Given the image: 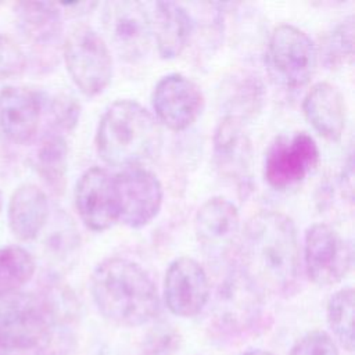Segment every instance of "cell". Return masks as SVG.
<instances>
[{"instance_id":"obj_1","label":"cell","mask_w":355,"mask_h":355,"mask_svg":"<svg viewBox=\"0 0 355 355\" xmlns=\"http://www.w3.org/2000/svg\"><path fill=\"white\" fill-rule=\"evenodd\" d=\"M237 268L262 294L291 295L300 282V245L291 218L276 211L251 216L240 233Z\"/></svg>"},{"instance_id":"obj_2","label":"cell","mask_w":355,"mask_h":355,"mask_svg":"<svg viewBox=\"0 0 355 355\" xmlns=\"http://www.w3.org/2000/svg\"><path fill=\"white\" fill-rule=\"evenodd\" d=\"M92 297L98 312L118 326L137 327L154 320L159 295L150 275L135 261L107 258L93 270Z\"/></svg>"},{"instance_id":"obj_3","label":"cell","mask_w":355,"mask_h":355,"mask_svg":"<svg viewBox=\"0 0 355 355\" xmlns=\"http://www.w3.org/2000/svg\"><path fill=\"white\" fill-rule=\"evenodd\" d=\"M158 121L135 100H116L103 114L96 148L110 165L130 168L153 159L161 150Z\"/></svg>"},{"instance_id":"obj_4","label":"cell","mask_w":355,"mask_h":355,"mask_svg":"<svg viewBox=\"0 0 355 355\" xmlns=\"http://www.w3.org/2000/svg\"><path fill=\"white\" fill-rule=\"evenodd\" d=\"M55 327L65 326L55 322L43 294L15 291L0 295V349L39 348Z\"/></svg>"},{"instance_id":"obj_5","label":"cell","mask_w":355,"mask_h":355,"mask_svg":"<svg viewBox=\"0 0 355 355\" xmlns=\"http://www.w3.org/2000/svg\"><path fill=\"white\" fill-rule=\"evenodd\" d=\"M68 73L86 96H97L112 78V57L105 39L89 25L75 26L64 42Z\"/></svg>"},{"instance_id":"obj_6","label":"cell","mask_w":355,"mask_h":355,"mask_svg":"<svg viewBox=\"0 0 355 355\" xmlns=\"http://www.w3.org/2000/svg\"><path fill=\"white\" fill-rule=\"evenodd\" d=\"M263 295L236 266L219 286L212 309V327L226 338H239L252 331L262 313Z\"/></svg>"},{"instance_id":"obj_7","label":"cell","mask_w":355,"mask_h":355,"mask_svg":"<svg viewBox=\"0 0 355 355\" xmlns=\"http://www.w3.org/2000/svg\"><path fill=\"white\" fill-rule=\"evenodd\" d=\"M318 58L313 40L300 28L283 24L270 33L266 61L282 85L293 89L306 85L315 73Z\"/></svg>"},{"instance_id":"obj_8","label":"cell","mask_w":355,"mask_h":355,"mask_svg":"<svg viewBox=\"0 0 355 355\" xmlns=\"http://www.w3.org/2000/svg\"><path fill=\"white\" fill-rule=\"evenodd\" d=\"M118 208V220L139 229L150 223L159 212L164 190L159 179L141 166L123 168L112 175Z\"/></svg>"},{"instance_id":"obj_9","label":"cell","mask_w":355,"mask_h":355,"mask_svg":"<svg viewBox=\"0 0 355 355\" xmlns=\"http://www.w3.org/2000/svg\"><path fill=\"white\" fill-rule=\"evenodd\" d=\"M103 25L107 37L116 53L135 62L147 55L153 31L150 12L139 1H108L103 8Z\"/></svg>"},{"instance_id":"obj_10","label":"cell","mask_w":355,"mask_h":355,"mask_svg":"<svg viewBox=\"0 0 355 355\" xmlns=\"http://www.w3.org/2000/svg\"><path fill=\"white\" fill-rule=\"evenodd\" d=\"M319 148L305 132L277 137L265 157V179L270 187L286 190L301 183L318 165Z\"/></svg>"},{"instance_id":"obj_11","label":"cell","mask_w":355,"mask_h":355,"mask_svg":"<svg viewBox=\"0 0 355 355\" xmlns=\"http://www.w3.org/2000/svg\"><path fill=\"white\" fill-rule=\"evenodd\" d=\"M304 263L308 277L315 284L333 286L349 272L352 250L331 226L315 223L305 233Z\"/></svg>"},{"instance_id":"obj_12","label":"cell","mask_w":355,"mask_h":355,"mask_svg":"<svg viewBox=\"0 0 355 355\" xmlns=\"http://www.w3.org/2000/svg\"><path fill=\"white\" fill-rule=\"evenodd\" d=\"M157 119L171 130L179 132L191 126L204 108L201 87L182 73L162 76L151 96Z\"/></svg>"},{"instance_id":"obj_13","label":"cell","mask_w":355,"mask_h":355,"mask_svg":"<svg viewBox=\"0 0 355 355\" xmlns=\"http://www.w3.org/2000/svg\"><path fill=\"white\" fill-rule=\"evenodd\" d=\"M209 294L208 275L196 259L180 257L168 266L164 279V300L173 315L197 316L208 304Z\"/></svg>"},{"instance_id":"obj_14","label":"cell","mask_w":355,"mask_h":355,"mask_svg":"<svg viewBox=\"0 0 355 355\" xmlns=\"http://www.w3.org/2000/svg\"><path fill=\"white\" fill-rule=\"evenodd\" d=\"M194 232L204 252L215 259L227 257L237 248L240 237V214L225 197L207 200L194 218Z\"/></svg>"},{"instance_id":"obj_15","label":"cell","mask_w":355,"mask_h":355,"mask_svg":"<svg viewBox=\"0 0 355 355\" xmlns=\"http://www.w3.org/2000/svg\"><path fill=\"white\" fill-rule=\"evenodd\" d=\"M75 207L90 230L110 229L118 220L112 175L100 166L85 171L75 186Z\"/></svg>"},{"instance_id":"obj_16","label":"cell","mask_w":355,"mask_h":355,"mask_svg":"<svg viewBox=\"0 0 355 355\" xmlns=\"http://www.w3.org/2000/svg\"><path fill=\"white\" fill-rule=\"evenodd\" d=\"M214 161L220 176L245 186L252 166V144L244 122L223 116L214 132Z\"/></svg>"},{"instance_id":"obj_17","label":"cell","mask_w":355,"mask_h":355,"mask_svg":"<svg viewBox=\"0 0 355 355\" xmlns=\"http://www.w3.org/2000/svg\"><path fill=\"white\" fill-rule=\"evenodd\" d=\"M43 97L28 87L6 86L0 90V129L14 143H29L37 133Z\"/></svg>"},{"instance_id":"obj_18","label":"cell","mask_w":355,"mask_h":355,"mask_svg":"<svg viewBox=\"0 0 355 355\" xmlns=\"http://www.w3.org/2000/svg\"><path fill=\"white\" fill-rule=\"evenodd\" d=\"M302 111L319 135L329 140L341 137L347 122V105L343 93L334 85L315 83L304 97Z\"/></svg>"},{"instance_id":"obj_19","label":"cell","mask_w":355,"mask_h":355,"mask_svg":"<svg viewBox=\"0 0 355 355\" xmlns=\"http://www.w3.org/2000/svg\"><path fill=\"white\" fill-rule=\"evenodd\" d=\"M150 19L161 57L175 58L180 55L194 31V19L187 8L175 1H157L154 3Z\"/></svg>"},{"instance_id":"obj_20","label":"cell","mask_w":355,"mask_h":355,"mask_svg":"<svg viewBox=\"0 0 355 355\" xmlns=\"http://www.w3.org/2000/svg\"><path fill=\"white\" fill-rule=\"evenodd\" d=\"M49 211L46 193L33 183H24L12 191L8 200L10 230L21 241L36 239L47 222Z\"/></svg>"},{"instance_id":"obj_21","label":"cell","mask_w":355,"mask_h":355,"mask_svg":"<svg viewBox=\"0 0 355 355\" xmlns=\"http://www.w3.org/2000/svg\"><path fill=\"white\" fill-rule=\"evenodd\" d=\"M17 26L35 47H50L62 32L60 6L49 1H18L14 4Z\"/></svg>"},{"instance_id":"obj_22","label":"cell","mask_w":355,"mask_h":355,"mask_svg":"<svg viewBox=\"0 0 355 355\" xmlns=\"http://www.w3.org/2000/svg\"><path fill=\"white\" fill-rule=\"evenodd\" d=\"M222 93L225 116H233L243 122L261 110L265 98L261 79L251 72L234 73L225 82Z\"/></svg>"},{"instance_id":"obj_23","label":"cell","mask_w":355,"mask_h":355,"mask_svg":"<svg viewBox=\"0 0 355 355\" xmlns=\"http://www.w3.org/2000/svg\"><path fill=\"white\" fill-rule=\"evenodd\" d=\"M68 147L62 135L46 133L36 150V166L42 178L54 190H61L67 172Z\"/></svg>"},{"instance_id":"obj_24","label":"cell","mask_w":355,"mask_h":355,"mask_svg":"<svg viewBox=\"0 0 355 355\" xmlns=\"http://www.w3.org/2000/svg\"><path fill=\"white\" fill-rule=\"evenodd\" d=\"M35 259L21 245L0 248V295L19 291L33 276Z\"/></svg>"},{"instance_id":"obj_25","label":"cell","mask_w":355,"mask_h":355,"mask_svg":"<svg viewBox=\"0 0 355 355\" xmlns=\"http://www.w3.org/2000/svg\"><path fill=\"white\" fill-rule=\"evenodd\" d=\"M327 323L341 344L347 351L354 349V290L352 287H344L336 291L327 302Z\"/></svg>"},{"instance_id":"obj_26","label":"cell","mask_w":355,"mask_h":355,"mask_svg":"<svg viewBox=\"0 0 355 355\" xmlns=\"http://www.w3.org/2000/svg\"><path fill=\"white\" fill-rule=\"evenodd\" d=\"M354 55V17L341 21L322 44V60L329 68H338L352 60Z\"/></svg>"},{"instance_id":"obj_27","label":"cell","mask_w":355,"mask_h":355,"mask_svg":"<svg viewBox=\"0 0 355 355\" xmlns=\"http://www.w3.org/2000/svg\"><path fill=\"white\" fill-rule=\"evenodd\" d=\"M28 65L21 46L10 36L0 35V79L19 76Z\"/></svg>"},{"instance_id":"obj_28","label":"cell","mask_w":355,"mask_h":355,"mask_svg":"<svg viewBox=\"0 0 355 355\" xmlns=\"http://www.w3.org/2000/svg\"><path fill=\"white\" fill-rule=\"evenodd\" d=\"M290 355H340V352L330 334L322 330H313L297 340Z\"/></svg>"},{"instance_id":"obj_29","label":"cell","mask_w":355,"mask_h":355,"mask_svg":"<svg viewBox=\"0 0 355 355\" xmlns=\"http://www.w3.org/2000/svg\"><path fill=\"white\" fill-rule=\"evenodd\" d=\"M180 337L169 326H159L153 330L146 341L143 355H173L179 351Z\"/></svg>"},{"instance_id":"obj_30","label":"cell","mask_w":355,"mask_h":355,"mask_svg":"<svg viewBox=\"0 0 355 355\" xmlns=\"http://www.w3.org/2000/svg\"><path fill=\"white\" fill-rule=\"evenodd\" d=\"M79 104L68 96L55 97L50 104V112L53 115L54 125L64 130H71L75 128L79 119Z\"/></svg>"},{"instance_id":"obj_31","label":"cell","mask_w":355,"mask_h":355,"mask_svg":"<svg viewBox=\"0 0 355 355\" xmlns=\"http://www.w3.org/2000/svg\"><path fill=\"white\" fill-rule=\"evenodd\" d=\"M244 355H275V354H272L269 351H265V349H252V351L245 352Z\"/></svg>"},{"instance_id":"obj_32","label":"cell","mask_w":355,"mask_h":355,"mask_svg":"<svg viewBox=\"0 0 355 355\" xmlns=\"http://www.w3.org/2000/svg\"><path fill=\"white\" fill-rule=\"evenodd\" d=\"M1 207H3V197H1V193H0V211H1Z\"/></svg>"}]
</instances>
